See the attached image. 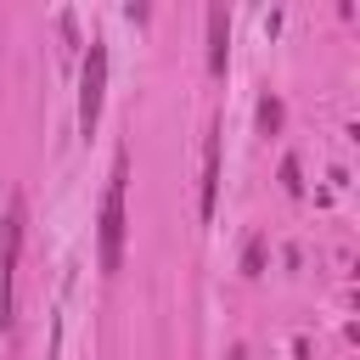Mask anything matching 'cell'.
Here are the masks:
<instances>
[{"mask_svg":"<svg viewBox=\"0 0 360 360\" xmlns=\"http://www.w3.org/2000/svg\"><path fill=\"white\" fill-rule=\"evenodd\" d=\"M124 186H129V152H118V158H112V174H107V191H101L96 259H101V270H107V276L124 264V231H129V219H124Z\"/></svg>","mask_w":360,"mask_h":360,"instance_id":"6da1fadb","label":"cell"},{"mask_svg":"<svg viewBox=\"0 0 360 360\" xmlns=\"http://www.w3.org/2000/svg\"><path fill=\"white\" fill-rule=\"evenodd\" d=\"M107 101V39H90L84 68H79V135H96Z\"/></svg>","mask_w":360,"mask_h":360,"instance_id":"7a4b0ae2","label":"cell"},{"mask_svg":"<svg viewBox=\"0 0 360 360\" xmlns=\"http://www.w3.org/2000/svg\"><path fill=\"white\" fill-rule=\"evenodd\" d=\"M17 253H22V202H11L0 225V332H11L17 321Z\"/></svg>","mask_w":360,"mask_h":360,"instance_id":"3957f363","label":"cell"},{"mask_svg":"<svg viewBox=\"0 0 360 360\" xmlns=\"http://www.w3.org/2000/svg\"><path fill=\"white\" fill-rule=\"evenodd\" d=\"M214 202H219V124L202 135V191H197V214L214 219Z\"/></svg>","mask_w":360,"mask_h":360,"instance_id":"277c9868","label":"cell"},{"mask_svg":"<svg viewBox=\"0 0 360 360\" xmlns=\"http://www.w3.org/2000/svg\"><path fill=\"white\" fill-rule=\"evenodd\" d=\"M225 62H231V11L208 6V68L225 73Z\"/></svg>","mask_w":360,"mask_h":360,"instance_id":"5b68a950","label":"cell"},{"mask_svg":"<svg viewBox=\"0 0 360 360\" xmlns=\"http://www.w3.org/2000/svg\"><path fill=\"white\" fill-rule=\"evenodd\" d=\"M259 129H264V135H276V129H281V101H276V96H264V101H259Z\"/></svg>","mask_w":360,"mask_h":360,"instance_id":"8992f818","label":"cell"},{"mask_svg":"<svg viewBox=\"0 0 360 360\" xmlns=\"http://www.w3.org/2000/svg\"><path fill=\"white\" fill-rule=\"evenodd\" d=\"M281 186H287V197H304V169H298V158H281Z\"/></svg>","mask_w":360,"mask_h":360,"instance_id":"52a82bcc","label":"cell"},{"mask_svg":"<svg viewBox=\"0 0 360 360\" xmlns=\"http://www.w3.org/2000/svg\"><path fill=\"white\" fill-rule=\"evenodd\" d=\"M242 270H248V276H264V242H248V253H242Z\"/></svg>","mask_w":360,"mask_h":360,"instance_id":"ba28073f","label":"cell"}]
</instances>
